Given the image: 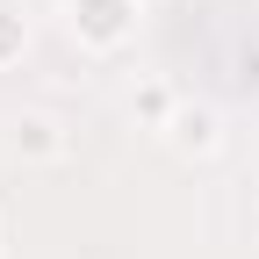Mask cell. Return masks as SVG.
I'll return each instance as SVG.
<instances>
[{"instance_id":"6da1fadb","label":"cell","mask_w":259,"mask_h":259,"mask_svg":"<svg viewBox=\"0 0 259 259\" xmlns=\"http://www.w3.org/2000/svg\"><path fill=\"white\" fill-rule=\"evenodd\" d=\"M65 15L87 51H122L137 36V0H65Z\"/></svg>"},{"instance_id":"7a4b0ae2","label":"cell","mask_w":259,"mask_h":259,"mask_svg":"<svg viewBox=\"0 0 259 259\" xmlns=\"http://www.w3.org/2000/svg\"><path fill=\"white\" fill-rule=\"evenodd\" d=\"M216 137H223V130H216L209 108H173V122H166V144H173L180 158H209Z\"/></svg>"},{"instance_id":"3957f363","label":"cell","mask_w":259,"mask_h":259,"mask_svg":"<svg viewBox=\"0 0 259 259\" xmlns=\"http://www.w3.org/2000/svg\"><path fill=\"white\" fill-rule=\"evenodd\" d=\"M15 151H22V158H58L65 137H58L51 115H22V122H15Z\"/></svg>"},{"instance_id":"277c9868","label":"cell","mask_w":259,"mask_h":259,"mask_svg":"<svg viewBox=\"0 0 259 259\" xmlns=\"http://www.w3.org/2000/svg\"><path fill=\"white\" fill-rule=\"evenodd\" d=\"M173 108H180V101H173L158 79H151V87H137V101H130V115H137L144 130H166V122H173Z\"/></svg>"},{"instance_id":"5b68a950","label":"cell","mask_w":259,"mask_h":259,"mask_svg":"<svg viewBox=\"0 0 259 259\" xmlns=\"http://www.w3.org/2000/svg\"><path fill=\"white\" fill-rule=\"evenodd\" d=\"M22 51H29V22H22L15 8H0V65H15Z\"/></svg>"}]
</instances>
